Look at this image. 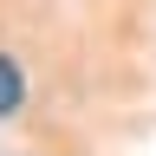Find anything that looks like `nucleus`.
<instances>
[{"label": "nucleus", "mask_w": 156, "mask_h": 156, "mask_svg": "<svg viewBox=\"0 0 156 156\" xmlns=\"http://www.w3.org/2000/svg\"><path fill=\"white\" fill-rule=\"evenodd\" d=\"M20 98H26V78H20V65L0 52V117H7V111H20Z\"/></svg>", "instance_id": "obj_1"}]
</instances>
